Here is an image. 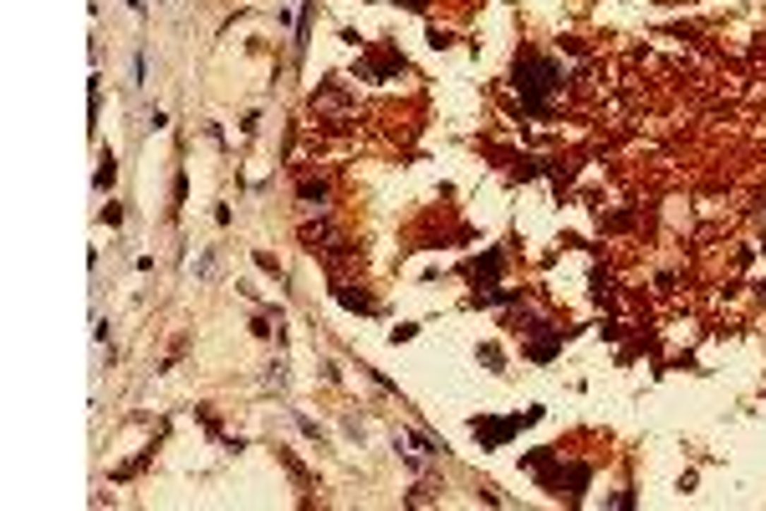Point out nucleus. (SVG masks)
Here are the masks:
<instances>
[{
  "instance_id": "nucleus-2",
  "label": "nucleus",
  "mask_w": 766,
  "mask_h": 511,
  "mask_svg": "<svg viewBox=\"0 0 766 511\" xmlns=\"http://www.w3.org/2000/svg\"><path fill=\"white\" fill-rule=\"evenodd\" d=\"M541 419V409H527V414H511V419H475V440L480 445H506V435H516L521 424Z\"/></svg>"
},
{
  "instance_id": "nucleus-5",
  "label": "nucleus",
  "mask_w": 766,
  "mask_h": 511,
  "mask_svg": "<svg viewBox=\"0 0 766 511\" xmlns=\"http://www.w3.org/2000/svg\"><path fill=\"white\" fill-rule=\"evenodd\" d=\"M404 6H414V11H419V6H424V0H404Z\"/></svg>"
},
{
  "instance_id": "nucleus-4",
  "label": "nucleus",
  "mask_w": 766,
  "mask_h": 511,
  "mask_svg": "<svg viewBox=\"0 0 766 511\" xmlns=\"http://www.w3.org/2000/svg\"><path fill=\"white\" fill-rule=\"evenodd\" d=\"M301 200H306V205H312V200L322 205V200H327V189H322V184H301Z\"/></svg>"
},
{
  "instance_id": "nucleus-1",
  "label": "nucleus",
  "mask_w": 766,
  "mask_h": 511,
  "mask_svg": "<svg viewBox=\"0 0 766 511\" xmlns=\"http://www.w3.org/2000/svg\"><path fill=\"white\" fill-rule=\"evenodd\" d=\"M511 88L521 92V102H527L532 113H546L552 97L562 92V67L552 56H541V52H521L516 67H511Z\"/></svg>"
},
{
  "instance_id": "nucleus-3",
  "label": "nucleus",
  "mask_w": 766,
  "mask_h": 511,
  "mask_svg": "<svg viewBox=\"0 0 766 511\" xmlns=\"http://www.w3.org/2000/svg\"><path fill=\"white\" fill-rule=\"evenodd\" d=\"M113 169H118V164H113V154H102V169H97V189H107V179H113Z\"/></svg>"
}]
</instances>
